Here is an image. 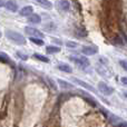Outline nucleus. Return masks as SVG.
I'll use <instances>...</instances> for the list:
<instances>
[{
    "instance_id": "f257e3e1",
    "label": "nucleus",
    "mask_w": 127,
    "mask_h": 127,
    "mask_svg": "<svg viewBox=\"0 0 127 127\" xmlns=\"http://www.w3.org/2000/svg\"><path fill=\"white\" fill-rule=\"evenodd\" d=\"M6 37L8 38L9 40L13 41L15 44H18V45H25L26 44V38H25L21 33L17 32V31L6 30Z\"/></svg>"
},
{
    "instance_id": "f03ea898",
    "label": "nucleus",
    "mask_w": 127,
    "mask_h": 127,
    "mask_svg": "<svg viewBox=\"0 0 127 127\" xmlns=\"http://www.w3.org/2000/svg\"><path fill=\"white\" fill-rule=\"evenodd\" d=\"M69 60L74 63L75 65H77L78 67L84 68V69H85V68H87V67H89V65H90L89 60H88L86 57H79V56H69Z\"/></svg>"
},
{
    "instance_id": "7ed1b4c3",
    "label": "nucleus",
    "mask_w": 127,
    "mask_h": 127,
    "mask_svg": "<svg viewBox=\"0 0 127 127\" xmlns=\"http://www.w3.org/2000/svg\"><path fill=\"white\" fill-rule=\"evenodd\" d=\"M25 32L28 36H30L31 38H39V39H41V38L44 37L41 31L33 28V27H26V28H25Z\"/></svg>"
},
{
    "instance_id": "20e7f679",
    "label": "nucleus",
    "mask_w": 127,
    "mask_h": 127,
    "mask_svg": "<svg viewBox=\"0 0 127 127\" xmlns=\"http://www.w3.org/2000/svg\"><path fill=\"white\" fill-rule=\"evenodd\" d=\"M98 90L103 95H106V96H109V95H112L114 93V89L110 86H108L106 83H103V81H100L98 84Z\"/></svg>"
},
{
    "instance_id": "39448f33",
    "label": "nucleus",
    "mask_w": 127,
    "mask_h": 127,
    "mask_svg": "<svg viewBox=\"0 0 127 127\" xmlns=\"http://www.w3.org/2000/svg\"><path fill=\"white\" fill-rule=\"evenodd\" d=\"M98 49L96 47H92V46H84L81 47V53L85 56H93L95 54H97Z\"/></svg>"
},
{
    "instance_id": "423d86ee",
    "label": "nucleus",
    "mask_w": 127,
    "mask_h": 127,
    "mask_svg": "<svg viewBox=\"0 0 127 127\" xmlns=\"http://www.w3.org/2000/svg\"><path fill=\"white\" fill-rule=\"evenodd\" d=\"M72 80H74L75 83L77 84V85H79L80 87H83V88H85V89L89 90V92H96V89H95V88L93 87L92 85H89V84L85 83V81L81 80V79H78V78H72Z\"/></svg>"
},
{
    "instance_id": "0eeeda50",
    "label": "nucleus",
    "mask_w": 127,
    "mask_h": 127,
    "mask_svg": "<svg viewBox=\"0 0 127 127\" xmlns=\"http://www.w3.org/2000/svg\"><path fill=\"white\" fill-rule=\"evenodd\" d=\"M57 83L58 85L60 86V88L62 89H68V90H71V89H75V86L72 85V84L68 83V81L64 80V79H57Z\"/></svg>"
},
{
    "instance_id": "6e6552de",
    "label": "nucleus",
    "mask_w": 127,
    "mask_h": 127,
    "mask_svg": "<svg viewBox=\"0 0 127 127\" xmlns=\"http://www.w3.org/2000/svg\"><path fill=\"white\" fill-rule=\"evenodd\" d=\"M4 7H6V9L7 10H9V11H11V12H17L18 11V4L16 3V2H13V1H7V2H4Z\"/></svg>"
},
{
    "instance_id": "1a4fd4ad",
    "label": "nucleus",
    "mask_w": 127,
    "mask_h": 127,
    "mask_svg": "<svg viewBox=\"0 0 127 127\" xmlns=\"http://www.w3.org/2000/svg\"><path fill=\"white\" fill-rule=\"evenodd\" d=\"M57 7H58V10H63V11H67L69 10L70 8V3L68 1H66V0H60V1H57Z\"/></svg>"
},
{
    "instance_id": "9d476101",
    "label": "nucleus",
    "mask_w": 127,
    "mask_h": 127,
    "mask_svg": "<svg viewBox=\"0 0 127 127\" xmlns=\"http://www.w3.org/2000/svg\"><path fill=\"white\" fill-rule=\"evenodd\" d=\"M32 12H33V8L31 6H26V7H24V8H21L20 9V11H19V13L21 16H30V15H32Z\"/></svg>"
},
{
    "instance_id": "9b49d317",
    "label": "nucleus",
    "mask_w": 127,
    "mask_h": 127,
    "mask_svg": "<svg viewBox=\"0 0 127 127\" xmlns=\"http://www.w3.org/2000/svg\"><path fill=\"white\" fill-rule=\"evenodd\" d=\"M56 68L64 72H72V68L70 67L68 64H58V65L56 66Z\"/></svg>"
},
{
    "instance_id": "f8f14e48",
    "label": "nucleus",
    "mask_w": 127,
    "mask_h": 127,
    "mask_svg": "<svg viewBox=\"0 0 127 127\" xmlns=\"http://www.w3.org/2000/svg\"><path fill=\"white\" fill-rule=\"evenodd\" d=\"M28 21L30 24H39L41 21V18H40L39 15H36V13H32L28 17Z\"/></svg>"
},
{
    "instance_id": "ddd939ff",
    "label": "nucleus",
    "mask_w": 127,
    "mask_h": 127,
    "mask_svg": "<svg viewBox=\"0 0 127 127\" xmlns=\"http://www.w3.org/2000/svg\"><path fill=\"white\" fill-rule=\"evenodd\" d=\"M37 3L41 7H45L46 9H50L53 7V3L50 1H47V0H37Z\"/></svg>"
},
{
    "instance_id": "4468645a",
    "label": "nucleus",
    "mask_w": 127,
    "mask_h": 127,
    "mask_svg": "<svg viewBox=\"0 0 127 127\" xmlns=\"http://www.w3.org/2000/svg\"><path fill=\"white\" fill-rule=\"evenodd\" d=\"M46 51L47 54H57L60 51V48L57 46H48L46 48Z\"/></svg>"
},
{
    "instance_id": "2eb2a0df",
    "label": "nucleus",
    "mask_w": 127,
    "mask_h": 127,
    "mask_svg": "<svg viewBox=\"0 0 127 127\" xmlns=\"http://www.w3.org/2000/svg\"><path fill=\"white\" fill-rule=\"evenodd\" d=\"M33 57H35L36 59L40 60V62H44V63H49L48 57H46V56H42V55H40V54H35V55H33Z\"/></svg>"
},
{
    "instance_id": "dca6fc26",
    "label": "nucleus",
    "mask_w": 127,
    "mask_h": 127,
    "mask_svg": "<svg viewBox=\"0 0 127 127\" xmlns=\"http://www.w3.org/2000/svg\"><path fill=\"white\" fill-rule=\"evenodd\" d=\"M30 39V41H32L33 44H36V45H38V46H42V45H45V42H44V40L42 39H39V38H29Z\"/></svg>"
},
{
    "instance_id": "f3484780",
    "label": "nucleus",
    "mask_w": 127,
    "mask_h": 127,
    "mask_svg": "<svg viewBox=\"0 0 127 127\" xmlns=\"http://www.w3.org/2000/svg\"><path fill=\"white\" fill-rule=\"evenodd\" d=\"M66 47H68V48H76L77 42L71 41V40H67V41H66Z\"/></svg>"
},
{
    "instance_id": "a211bd4d",
    "label": "nucleus",
    "mask_w": 127,
    "mask_h": 127,
    "mask_svg": "<svg viewBox=\"0 0 127 127\" xmlns=\"http://www.w3.org/2000/svg\"><path fill=\"white\" fill-rule=\"evenodd\" d=\"M47 81H48V84L50 85V87L53 88V89H57V86H56V84L54 83V80H53V78H50V77H47Z\"/></svg>"
},
{
    "instance_id": "6ab92c4d",
    "label": "nucleus",
    "mask_w": 127,
    "mask_h": 127,
    "mask_svg": "<svg viewBox=\"0 0 127 127\" xmlns=\"http://www.w3.org/2000/svg\"><path fill=\"white\" fill-rule=\"evenodd\" d=\"M55 29H56V27L54 24H47L46 26H45V30H47V31H53V30H55Z\"/></svg>"
},
{
    "instance_id": "aec40b11",
    "label": "nucleus",
    "mask_w": 127,
    "mask_h": 127,
    "mask_svg": "<svg viewBox=\"0 0 127 127\" xmlns=\"http://www.w3.org/2000/svg\"><path fill=\"white\" fill-rule=\"evenodd\" d=\"M17 56L20 58V59H22V60H27V59H28V56L25 55V54L21 53V51H17Z\"/></svg>"
},
{
    "instance_id": "412c9836",
    "label": "nucleus",
    "mask_w": 127,
    "mask_h": 127,
    "mask_svg": "<svg viewBox=\"0 0 127 127\" xmlns=\"http://www.w3.org/2000/svg\"><path fill=\"white\" fill-rule=\"evenodd\" d=\"M119 65L127 71V60H119Z\"/></svg>"
},
{
    "instance_id": "4be33fe9",
    "label": "nucleus",
    "mask_w": 127,
    "mask_h": 127,
    "mask_svg": "<svg viewBox=\"0 0 127 127\" xmlns=\"http://www.w3.org/2000/svg\"><path fill=\"white\" fill-rule=\"evenodd\" d=\"M99 62H101V64H103V65H107V59H106V58H103V57H100L99 58Z\"/></svg>"
},
{
    "instance_id": "5701e85b",
    "label": "nucleus",
    "mask_w": 127,
    "mask_h": 127,
    "mask_svg": "<svg viewBox=\"0 0 127 127\" xmlns=\"http://www.w3.org/2000/svg\"><path fill=\"white\" fill-rule=\"evenodd\" d=\"M121 81H122V84H124V85L127 86V77H122Z\"/></svg>"
},
{
    "instance_id": "b1692460",
    "label": "nucleus",
    "mask_w": 127,
    "mask_h": 127,
    "mask_svg": "<svg viewBox=\"0 0 127 127\" xmlns=\"http://www.w3.org/2000/svg\"><path fill=\"white\" fill-rule=\"evenodd\" d=\"M53 41H55L56 44H59V45H62V44H63L62 40H59V39H55V38H53Z\"/></svg>"
},
{
    "instance_id": "393cba45",
    "label": "nucleus",
    "mask_w": 127,
    "mask_h": 127,
    "mask_svg": "<svg viewBox=\"0 0 127 127\" xmlns=\"http://www.w3.org/2000/svg\"><path fill=\"white\" fill-rule=\"evenodd\" d=\"M0 7H4V1L0 0Z\"/></svg>"
},
{
    "instance_id": "a878e982",
    "label": "nucleus",
    "mask_w": 127,
    "mask_h": 127,
    "mask_svg": "<svg viewBox=\"0 0 127 127\" xmlns=\"http://www.w3.org/2000/svg\"><path fill=\"white\" fill-rule=\"evenodd\" d=\"M124 95H125V97L127 98V92H125V93H124Z\"/></svg>"
},
{
    "instance_id": "bb28decb",
    "label": "nucleus",
    "mask_w": 127,
    "mask_h": 127,
    "mask_svg": "<svg viewBox=\"0 0 127 127\" xmlns=\"http://www.w3.org/2000/svg\"><path fill=\"white\" fill-rule=\"evenodd\" d=\"M0 36H1V32H0Z\"/></svg>"
}]
</instances>
